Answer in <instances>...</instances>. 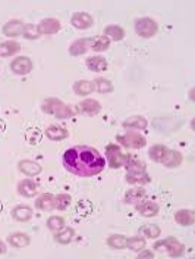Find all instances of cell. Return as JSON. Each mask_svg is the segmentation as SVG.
I'll return each instance as SVG.
<instances>
[{"mask_svg": "<svg viewBox=\"0 0 195 259\" xmlns=\"http://www.w3.org/2000/svg\"><path fill=\"white\" fill-rule=\"evenodd\" d=\"M62 162L68 173L81 178L98 175L106 168V158L91 146H74L66 149Z\"/></svg>", "mask_w": 195, "mask_h": 259, "instance_id": "cell-1", "label": "cell"}, {"mask_svg": "<svg viewBox=\"0 0 195 259\" xmlns=\"http://www.w3.org/2000/svg\"><path fill=\"white\" fill-rule=\"evenodd\" d=\"M41 111L44 114H49V115H53L59 120H66V118H71L74 117V111L71 109V106H68L65 102H62L60 99H56V97H49V99H44L43 103H41Z\"/></svg>", "mask_w": 195, "mask_h": 259, "instance_id": "cell-2", "label": "cell"}, {"mask_svg": "<svg viewBox=\"0 0 195 259\" xmlns=\"http://www.w3.org/2000/svg\"><path fill=\"white\" fill-rule=\"evenodd\" d=\"M116 140L126 149H143L147 144V138L141 135V132L134 130H128L126 132L117 135Z\"/></svg>", "mask_w": 195, "mask_h": 259, "instance_id": "cell-3", "label": "cell"}, {"mask_svg": "<svg viewBox=\"0 0 195 259\" xmlns=\"http://www.w3.org/2000/svg\"><path fill=\"white\" fill-rule=\"evenodd\" d=\"M134 28H135V33L143 39H151L158 31V25L156 21L153 18H147V16L135 19Z\"/></svg>", "mask_w": 195, "mask_h": 259, "instance_id": "cell-4", "label": "cell"}, {"mask_svg": "<svg viewBox=\"0 0 195 259\" xmlns=\"http://www.w3.org/2000/svg\"><path fill=\"white\" fill-rule=\"evenodd\" d=\"M154 248H156L157 251H163L164 249L167 252V255L172 257V258H179V257H182L185 254V246L179 240H176L175 237H167L164 240L157 242L156 245H154Z\"/></svg>", "mask_w": 195, "mask_h": 259, "instance_id": "cell-5", "label": "cell"}, {"mask_svg": "<svg viewBox=\"0 0 195 259\" xmlns=\"http://www.w3.org/2000/svg\"><path fill=\"white\" fill-rule=\"evenodd\" d=\"M126 159H128V155H125L117 144H113V143L107 144V147H106V162L110 168L117 170V168L125 167Z\"/></svg>", "mask_w": 195, "mask_h": 259, "instance_id": "cell-6", "label": "cell"}, {"mask_svg": "<svg viewBox=\"0 0 195 259\" xmlns=\"http://www.w3.org/2000/svg\"><path fill=\"white\" fill-rule=\"evenodd\" d=\"M10 69L16 75H28L33 71V62L28 56H19L12 61Z\"/></svg>", "mask_w": 195, "mask_h": 259, "instance_id": "cell-7", "label": "cell"}, {"mask_svg": "<svg viewBox=\"0 0 195 259\" xmlns=\"http://www.w3.org/2000/svg\"><path fill=\"white\" fill-rule=\"evenodd\" d=\"M101 109H103L101 103L96 99H85L81 103H78V111L82 115H87V117L98 115L101 112Z\"/></svg>", "mask_w": 195, "mask_h": 259, "instance_id": "cell-8", "label": "cell"}, {"mask_svg": "<svg viewBox=\"0 0 195 259\" xmlns=\"http://www.w3.org/2000/svg\"><path fill=\"white\" fill-rule=\"evenodd\" d=\"M94 44V39L93 37H84V39H78L74 43L69 46V53L72 56H81L84 53H87L88 50L93 49Z\"/></svg>", "mask_w": 195, "mask_h": 259, "instance_id": "cell-9", "label": "cell"}, {"mask_svg": "<svg viewBox=\"0 0 195 259\" xmlns=\"http://www.w3.org/2000/svg\"><path fill=\"white\" fill-rule=\"evenodd\" d=\"M40 34H46V36H51L60 31L62 28V22L56 18H46L40 22L39 25Z\"/></svg>", "mask_w": 195, "mask_h": 259, "instance_id": "cell-10", "label": "cell"}, {"mask_svg": "<svg viewBox=\"0 0 195 259\" xmlns=\"http://www.w3.org/2000/svg\"><path fill=\"white\" fill-rule=\"evenodd\" d=\"M71 24L74 28L77 30H88L93 24H94V19L90 13L87 12H77L72 15L71 18Z\"/></svg>", "mask_w": 195, "mask_h": 259, "instance_id": "cell-11", "label": "cell"}, {"mask_svg": "<svg viewBox=\"0 0 195 259\" xmlns=\"http://www.w3.org/2000/svg\"><path fill=\"white\" fill-rule=\"evenodd\" d=\"M18 192L24 197H36V194L39 193V184L30 178L21 180L18 183Z\"/></svg>", "mask_w": 195, "mask_h": 259, "instance_id": "cell-12", "label": "cell"}, {"mask_svg": "<svg viewBox=\"0 0 195 259\" xmlns=\"http://www.w3.org/2000/svg\"><path fill=\"white\" fill-rule=\"evenodd\" d=\"M36 208L44 212L56 209V196H53L51 193H43L36 200Z\"/></svg>", "mask_w": 195, "mask_h": 259, "instance_id": "cell-13", "label": "cell"}, {"mask_svg": "<svg viewBox=\"0 0 195 259\" xmlns=\"http://www.w3.org/2000/svg\"><path fill=\"white\" fill-rule=\"evenodd\" d=\"M135 209L140 215L144 216V218H153L160 212V206L157 205L156 202H148V200L137 203Z\"/></svg>", "mask_w": 195, "mask_h": 259, "instance_id": "cell-14", "label": "cell"}, {"mask_svg": "<svg viewBox=\"0 0 195 259\" xmlns=\"http://www.w3.org/2000/svg\"><path fill=\"white\" fill-rule=\"evenodd\" d=\"M22 30H24V24L19 21V19H12L9 22L4 24L3 27V34L6 37H10V39H16L19 36H22Z\"/></svg>", "mask_w": 195, "mask_h": 259, "instance_id": "cell-15", "label": "cell"}, {"mask_svg": "<svg viewBox=\"0 0 195 259\" xmlns=\"http://www.w3.org/2000/svg\"><path fill=\"white\" fill-rule=\"evenodd\" d=\"M85 65L93 72H104L109 66L106 58H103V56H90V58H87Z\"/></svg>", "mask_w": 195, "mask_h": 259, "instance_id": "cell-16", "label": "cell"}, {"mask_svg": "<svg viewBox=\"0 0 195 259\" xmlns=\"http://www.w3.org/2000/svg\"><path fill=\"white\" fill-rule=\"evenodd\" d=\"M46 135L51 141H60V140H65L69 134H68V130L65 127L57 126V124H51L46 129Z\"/></svg>", "mask_w": 195, "mask_h": 259, "instance_id": "cell-17", "label": "cell"}, {"mask_svg": "<svg viewBox=\"0 0 195 259\" xmlns=\"http://www.w3.org/2000/svg\"><path fill=\"white\" fill-rule=\"evenodd\" d=\"M18 168L19 171L28 177H34L37 174L41 173V165L36 161H31V159H24V161H19L18 164Z\"/></svg>", "mask_w": 195, "mask_h": 259, "instance_id": "cell-18", "label": "cell"}, {"mask_svg": "<svg viewBox=\"0 0 195 259\" xmlns=\"http://www.w3.org/2000/svg\"><path fill=\"white\" fill-rule=\"evenodd\" d=\"M122 126L126 130H146L148 126V121L143 115H132L128 120H125Z\"/></svg>", "mask_w": 195, "mask_h": 259, "instance_id": "cell-19", "label": "cell"}, {"mask_svg": "<svg viewBox=\"0 0 195 259\" xmlns=\"http://www.w3.org/2000/svg\"><path fill=\"white\" fill-rule=\"evenodd\" d=\"M182 159L184 158H182L181 152L169 149L166 156H164V159H163V162H161V165L166 167V168H176V167H179L182 164Z\"/></svg>", "mask_w": 195, "mask_h": 259, "instance_id": "cell-20", "label": "cell"}, {"mask_svg": "<svg viewBox=\"0 0 195 259\" xmlns=\"http://www.w3.org/2000/svg\"><path fill=\"white\" fill-rule=\"evenodd\" d=\"M175 221L182 227H191L195 221L194 211L193 209H179V211H176Z\"/></svg>", "mask_w": 195, "mask_h": 259, "instance_id": "cell-21", "label": "cell"}, {"mask_svg": "<svg viewBox=\"0 0 195 259\" xmlns=\"http://www.w3.org/2000/svg\"><path fill=\"white\" fill-rule=\"evenodd\" d=\"M146 196V189L143 187H137V189H129L126 193H125V203L126 205H135L138 202H141Z\"/></svg>", "mask_w": 195, "mask_h": 259, "instance_id": "cell-22", "label": "cell"}, {"mask_svg": "<svg viewBox=\"0 0 195 259\" xmlns=\"http://www.w3.org/2000/svg\"><path fill=\"white\" fill-rule=\"evenodd\" d=\"M7 242H9L12 246L21 249V248H27V246L30 245V237H28V234H25V233L16 231V233H10V234L7 236Z\"/></svg>", "mask_w": 195, "mask_h": 259, "instance_id": "cell-23", "label": "cell"}, {"mask_svg": "<svg viewBox=\"0 0 195 259\" xmlns=\"http://www.w3.org/2000/svg\"><path fill=\"white\" fill-rule=\"evenodd\" d=\"M12 216L19 222H27L33 218V209L27 205H19L12 209Z\"/></svg>", "mask_w": 195, "mask_h": 259, "instance_id": "cell-24", "label": "cell"}, {"mask_svg": "<svg viewBox=\"0 0 195 259\" xmlns=\"http://www.w3.org/2000/svg\"><path fill=\"white\" fill-rule=\"evenodd\" d=\"M150 175L146 171H128L126 173V183L129 184H146L150 183Z\"/></svg>", "mask_w": 195, "mask_h": 259, "instance_id": "cell-25", "label": "cell"}, {"mask_svg": "<svg viewBox=\"0 0 195 259\" xmlns=\"http://www.w3.org/2000/svg\"><path fill=\"white\" fill-rule=\"evenodd\" d=\"M75 237V230L74 228H69V227H63L62 230L56 231L54 234V240L60 245H68L74 240Z\"/></svg>", "mask_w": 195, "mask_h": 259, "instance_id": "cell-26", "label": "cell"}, {"mask_svg": "<svg viewBox=\"0 0 195 259\" xmlns=\"http://www.w3.org/2000/svg\"><path fill=\"white\" fill-rule=\"evenodd\" d=\"M138 234L144 239H157L158 236H161V230L156 224H146L138 228Z\"/></svg>", "mask_w": 195, "mask_h": 259, "instance_id": "cell-27", "label": "cell"}, {"mask_svg": "<svg viewBox=\"0 0 195 259\" xmlns=\"http://www.w3.org/2000/svg\"><path fill=\"white\" fill-rule=\"evenodd\" d=\"M104 36L110 42H120L125 39V30L119 25H107L104 28Z\"/></svg>", "mask_w": 195, "mask_h": 259, "instance_id": "cell-28", "label": "cell"}, {"mask_svg": "<svg viewBox=\"0 0 195 259\" xmlns=\"http://www.w3.org/2000/svg\"><path fill=\"white\" fill-rule=\"evenodd\" d=\"M19 50H21V44L15 40H7V42L0 43V56H3V58L16 55Z\"/></svg>", "mask_w": 195, "mask_h": 259, "instance_id": "cell-29", "label": "cell"}, {"mask_svg": "<svg viewBox=\"0 0 195 259\" xmlns=\"http://www.w3.org/2000/svg\"><path fill=\"white\" fill-rule=\"evenodd\" d=\"M167 150H169V147H166V146H163V144H156V146L150 147L148 156H150L154 162H157V164H161L163 159H164V156H166V153H167Z\"/></svg>", "mask_w": 195, "mask_h": 259, "instance_id": "cell-30", "label": "cell"}, {"mask_svg": "<svg viewBox=\"0 0 195 259\" xmlns=\"http://www.w3.org/2000/svg\"><path fill=\"white\" fill-rule=\"evenodd\" d=\"M74 91L77 96H87V94H91L94 91V86H93V81H88V80H79L74 84Z\"/></svg>", "mask_w": 195, "mask_h": 259, "instance_id": "cell-31", "label": "cell"}, {"mask_svg": "<svg viewBox=\"0 0 195 259\" xmlns=\"http://www.w3.org/2000/svg\"><path fill=\"white\" fill-rule=\"evenodd\" d=\"M93 86H94V90L101 93V94H107V93H112L113 91V84L112 81L106 80V78H96L93 81Z\"/></svg>", "mask_w": 195, "mask_h": 259, "instance_id": "cell-32", "label": "cell"}, {"mask_svg": "<svg viewBox=\"0 0 195 259\" xmlns=\"http://www.w3.org/2000/svg\"><path fill=\"white\" fill-rule=\"evenodd\" d=\"M146 239L144 237H131L126 239V248L132 252H140L141 249L146 248Z\"/></svg>", "mask_w": 195, "mask_h": 259, "instance_id": "cell-33", "label": "cell"}, {"mask_svg": "<svg viewBox=\"0 0 195 259\" xmlns=\"http://www.w3.org/2000/svg\"><path fill=\"white\" fill-rule=\"evenodd\" d=\"M125 168H126V171H146V164L143 161H140V159L128 155Z\"/></svg>", "mask_w": 195, "mask_h": 259, "instance_id": "cell-34", "label": "cell"}, {"mask_svg": "<svg viewBox=\"0 0 195 259\" xmlns=\"http://www.w3.org/2000/svg\"><path fill=\"white\" fill-rule=\"evenodd\" d=\"M40 36V31H39V27L37 25H34V24H24V30H22V37H25L27 40H36V39H39Z\"/></svg>", "mask_w": 195, "mask_h": 259, "instance_id": "cell-35", "label": "cell"}, {"mask_svg": "<svg viewBox=\"0 0 195 259\" xmlns=\"http://www.w3.org/2000/svg\"><path fill=\"white\" fill-rule=\"evenodd\" d=\"M107 245L112 249H125L126 248V237L123 234H112L107 239Z\"/></svg>", "mask_w": 195, "mask_h": 259, "instance_id": "cell-36", "label": "cell"}, {"mask_svg": "<svg viewBox=\"0 0 195 259\" xmlns=\"http://www.w3.org/2000/svg\"><path fill=\"white\" fill-rule=\"evenodd\" d=\"M46 225H47V228L49 230H51V231H59V230H62L63 227H65V219L62 218V216H57V215H53L50 216V218H47V222H46Z\"/></svg>", "mask_w": 195, "mask_h": 259, "instance_id": "cell-37", "label": "cell"}, {"mask_svg": "<svg viewBox=\"0 0 195 259\" xmlns=\"http://www.w3.org/2000/svg\"><path fill=\"white\" fill-rule=\"evenodd\" d=\"M71 200H72V197L68 193L57 194L56 196V209L57 211H66L69 208V205H71Z\"/></svg>", "mask_w": 195, "mask_h": 259, "instance_id": "cell-38", "label": "cell"}, {"mask_svg": "<svg viewBox=\"0 0 195 259\" xmlns=\"http://www.w3.org/2000/svg\"><path fill=\"white\" fill-rule=\"evenodd\" d=\"M110 47V40L106 37V36H101L98 39L94 40V44H93V50L94 52H104Z\"/></svg>", "mask_w": 195, "mask_h": 259, "instance_id": "cell-39", "label": "cell"}, {"mask_svg": "<svg viewBox=\"0 0 195 259\" xmlns=\"http://www.w3.org/2000/svg\"><path fill=\"white\" fill-rule=\"evenodd\" d=\"M138 258L143 259V258H154V254L151 252V251H148V249H141L140 252H138Z\"/></svg>", "mask_w": 195, "mask_h": 259, "instance_id": "cell-40", "label": "cell"}, {"mask_svg": "<svg viewBox=\"0 0 195 259\" xmlns=\"http://www.w3.org/2000/svg\"><path fill=\"white\" fill-rule=\"evenodd\" d=\"M7 252V248H6V243L3 240H0V255H4Z\"/></svg>", "mask_w": 195, "mask_h": 259, "instance_id": "cell-41", "label": "cell"}, {"mask_svg": "<svg viewBox=\"0 0 195 259\" xmlns=\"http://www.w3.org/2000/svg\"><path fill=\"white\" fill-rule=\"evenodd\" d=\"M190 97L194 100V88H191V90H190Z\"/></svg>", "mask_w": 195, "mask_h": 259, "instance_id": "cell-42", "label": "cell"}]
</instances>
